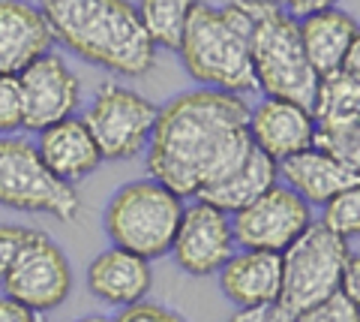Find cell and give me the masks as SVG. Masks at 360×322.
Returning a JSON list of instances; mask_svg holds the SVG:
<instances>
[{
  "mask_svg": "<svg viewBox=\"0 0 360 322\" xmlns=\"http://www.w3.org/2000/svg\"><path fill=\"white\" fill-rule=\"evenodd\" d=\"M279 9H285L291 18H307V16H315V13H324V9H333L336 0H274Z\"/></svg>",
  "mask_w": 360,
  "mask_h": 322,
  "instance_id": "30",
  "label": "cell"
},
{
  "mask_svg": "<svg viewBox=\"0 0 360 322\" xmlns=\"http://www.w3.org/2000/svg\"><path fill=\"white\" fill-rule=\"evenodd\" d=\"M184 199L172 193L160 181H132L108 199L103 226L111 244L129 250L141 259H162L172 253L180 217H184Z\"/></svg>",
  "mask_w": 360,
  "mask_h": 322,
  "instance_id": "5",
  "label": "cell"
},
{
  "mask_svg": "<svg viewBox=\"0 0 360 322\" xmlns=\"http://www.w3.org/2000/svg\"><path fill=\"white\" fill-rule=\"evenodd\" d=\"M348 256V241L333 235L321 220H312L309 229L283 253V290L270 319L291 322L303 310L340 292Z\"/></svg>",
  "mask_w": 360,
  "mask_h": 322,
  "instance_id": "6",
  "label": "cell"
},
{
  "mask_svg": "<svg viewBox=\"0 0 360 322\" xmlns=\"http://www.w3.org/2000/svg\"><path fill=\"white\" fill-rule=\"evenodd\" d=\"M37 151L42 163L49 166V172L72 187L78 181H84L87 175H94L99 169V163H103V154H99L87 124L75 115L60 120V124L39 130Z\"/></svg>",
  "mask_w": 360,
  "mask_h": 322,
  "instance_id": "16",
  "label": "cell"
},
{
  "mask_svg": "<svg viewBox=\"0 0 360 322\" xmlns=\"http://www.w3.org/2000/svg\"><path fill=\"white\" fill-rule=\"evenodd\" d=\"M229 322H270V310L264 307H252V310H238Z\"/></svg>",
  "mask_w": 360,
  "mask_h": 322,
  "instance_id": "33",
  "label": "cell"
},
{
  "mask_svg": "<svg viewBox=\"0 0 360 322\" xmlns=\"http://www.w3.org/2000/svg\"><path fill=\"white\" fill-rule=\"evenodd\" d=\"M250 13V58L255 91L264 99H285L303 109H312L319 73L307 61L300 42V25L274 0H240Z\"/></svg>",
  "mask_w": 360,
  "mask_h": 322,
  "instance_id": "4",
  "label": "cell"
},
{
  "mask_svg": "<svg viewBox=\"0 0 360 322\" xmlns=\"http://www.w3.org/2000/svg\"><path fill=\"white\" fill-rule=\"evenodd\" d=\"M39 322H42V319H39Z\"/></svg>",
  "mask_w": 360,
  "mask_h": 322,
  "instance_id": "35",
  "label": "cell"
},
{
  "mask_svg": "<svg viewBox=\"0 0 360 322\" xmlns=\"http://www.w3.org/2000/svg\"><path fill=\"white\" fill-rule=\"evenodd\" d=\"M21 103H25V130H45L72 118L82 103V82L60 54L45 51L18 73Z\"/></svg>",
  "mask_w": 360,
  "mask_h": 322,
  "instance_id": "11",
  "label": "cell"
},
{
  "mask_svg": "<svg viewBox=\"0 0 360 322\" xmlns=\"http://www.w3.org/2000/svg\"><path fill=\"white\" fill-rule=\"evenodd\" d=\"M340 292L360 310V253H352L342 268V283H340Z\"/></svg>",
  "mask_w": 360,
  "mask_h": 322,
  "instance_id": "29",
  "label": "cell"
},
{
  "mask_svg": "<svg viewBox=\"0 0 360 322\" xmlns=\"http://www.w3.org/2000/svg\"><path fill=\"white\" fill-rule=\"evenodd\" d=\"M312 223V211L285 184L270 187L252 205L231 214L234 244L243 250L285 253Z\"/></svg>",
  "mask_w": 360,
  "mask_h": 322,
  "instance_id": "10",
  "label": "cell"
},
{
  "mask_svg": "<svg viewBox=\"0 0 360 322\" xmlns=\"http://www.w3.org/2000/svg\"><path fill=\"white\" fill-rule=\"evenodd\" d=\"M0 283H4L6 298H13L33 314H45V310L60 307L70 298L72 268L58 244L45 232L33 229L30 241L21 247L13 268L6 271Z\"/></svg>",
  "mask_w": 360,
  "mask_h": 322,
  "instance_id": "9",
  "label": "cell"
},
{
  "mask_svg": "<svg viewBox=\"0 0 360 322\" xmlns=\"http://www.w3.org/2000/svg\"><path fill=\"white\" fill-rule=\"evenodd\" d=\"M309 112L319 130H342L360 124V82L345 70L319 75Z\"/></svg>",
  "mask_w": 360,
  "mask_h": 322,
  "instance_id": "21",
  "label": "cell"
},
{
  "mask_svg": "<svg viewBox=\"0 0 360 322\" xmlns=\"http://www.w3.org/2000/svg\"><path fill=\"white\" fill-rule=\"evenodd\" d=\"M219 286L240 310H274L283 290V253L240 250L219 268Z\"/></svg>",
  "mask_w": 360,
  "mask_h": 322,
  "instance_id": "14",
  "label": "cell"
},
{
  "mask_svg": "<svg viewBox=\"0 0 360 322\" xmlns=\"http://www.w3.org/2000/svg\"><path fill=\"white\" fill-rule=\"evenodd\" d=\"M300 25V42L307 51V61L319 75H328L333 70H342L345 51L352 46L357 21L342 13V9H324L297 21Z\"/></svg>",
  "mask_w": 360,
  "mask_h": 322,
  "instance_id": "20",
  "label": "cell"
},
{
  "mask_svg": "<svg viewBox=\"0 0 360 322\" xmlns=\"http://www.w3.org/2000/svg\"><path fill=\"white\" fill-rule=\"evenodd\" d=\"M342 70H345L348 75H354V79L360 82V25H357V33H354L352 46H348V51H345Z\"/></svg>",
  "mask_w": 360,
  "mask_h": 322,
  "instance_id": "32",
  "label": "cell"
},
{
  "mask_svg": "<svg viewBox=\"0 0 360 322\" xmlns=\"http://www.w3.org/2000/svg\"><path fill=\"white\" fill-rule=\"evenodd\" d=\"M250 33L252 21L240 0H231L225 6L195 0L180 33L177 54L201 87L243 97L246 91H255Z\"/></svg>",
  "mask_w": 360,
  "mask_h": 322,
  "instance_id": "3",
  "label": "cell"
},
{
  "mask_svg": "<svg viewBox=\"0 0 360 322\" xmlns=\"http://www.w3.org/2000/svg\"><path fill=\"white\" fill-rule=\"evenodd\" d=\"M33 229L27 226H15V223H0V280L6 277V271L13 268L15 256L21 253V247L30 241Z\"/></svg>",
  "mask_w": 360,
  "mask_h": 322,
  "instance_id": "27",
  "label": "cell"
},
{
  "mask_svg": "<svg viewBox=\"0 0 360 322\" xmlns=\"http://www.w3.org/2000/svg\"><path fill=\"white\" fill-rule=\"evenodd\" d=\"M195 0H139V16L144 30L150 33L153 46L177 51L180 33L186 27V18L193 13Z\"/></svg>",
  "mask_w": 360,
  "mask_h": 322,
  "instance_id": "22",
  "label": "cell"
},
{
  "mask_svg": "<svg viewBox=\"0 0 360 322\" xmlns=\"http://www.w3.org/2000/svg\"><path fill=\"white\" fill-rule=\"evenodd\" d=\"M321 223L328 226L333 235L342 241L360 238V184L345 187L342 193H336L328 205H324Z\"/></svg>",
  "mask_w": 360,
  "mask_h": 322,
  "instance_id": "23",
  "label": "cell"
},
{
  "mask_svg": "<svg viewBox=\"0 0 360 322\" xmlns=\"http://www.w3.org/2000/svg\"><path fill=\"white\" fill-rule=\"evenodd\" d=\"M279 178H283L288 190L297 193L309 208L312 205L324 208L336 193H342L345 187L360 184L340 160H333L330 154L321 151L319 145L285 157L279 163Z\"/></svg>",
  "mask_w": 360,
  "mask_h": 322,
  "instance_id": "18",
  "label": "cell"
},
{
  "mask_svg": "<svg viewBox=\"0 0 360 322\" xmlns=\"http://www.w3.org/2000/svg\"><path fill=\"white\" fill-rule=\"evenodd\" d=\"M250 139L270 160L283 163L291 154L315 145V118L309 109L285 99H262L250 109Z\"/></svg>",
  "mask_w": 360,
  "mask_h": 322,
  "instance_id": "13",
  "label": "cell"
},
{
  "mask_svg": "<svg viewBox=\"0 0 360 322\" xmlns=\"http://www.w3.org/2000/svg\"><path fill=\"white\" fill-rule=\"evenodd\" d=\"M153 286L150 259H141L129 250H103L87 268V290L94 298L111 307L141 304Z\"/></svg>",
  "mask_w": 360,
  "mask_h": 322,
  "instance_id": "17",
  "label": "cell"
},
{
  "mask_svg": "<svg viewBox=\"0 0 360 322\" xmlns=\"http://www.w3.org/2000/svg\"><path fill=\"white\" fill-rule=\"evenodd\" d=\"M0 208L49 214L72 223L82 211V196L42 163L37 145L25 136H0Z\"/></svg>",
  "mask_w": 360,
  "mask_h": 322,
  "instance_id": "7",
  "label": "cell"
},
{
  "mask_svg": "<svg viewBox=\"0 0 360 322\" xmlns=\"http://www.w3.org/2000/svg\"><path fill=\"white\" fill-rule=\"evenodd\" d=\"M51 37L87 63L139 79L156 63V46L129 0H39Z\"/></svg>",
  "mask_w": 360,
  "mask_h": 322,
  "instance_id": "2",
  "label": "cell"
},
{
  "mask_svg": "<svg viewBox=\"0 0 360 322\" xmlns=\"http://www.w3.org/2000/svg\"><path fill=\"white\" fill-rule=\"evenodd\" d=\"M51 30L37 4L0 0V75H18L51 49Z\"/></svg>",
  "mask_w": 360,
  "mask_h": 322,
  "instance_id": "15",
  "label": "cell"
},
{
  "mask_svg": "<svg viewBox=\"0 0 360 322\" xmlns=\"http://www.w3.org/2000/svg\"><path fill=\"white\" fill-rule=\"evenodd\" d=\"M0 322H39V314H33V310L21 307L18 302L13 298H0Z\"/></svg>",
  "mask_w": 360,
  "mask_h": 322,
  "instance_id": "31",
  "label": "cell"
},
{
  "mask_svg": "<svg viewBox=\"0 0 360 322\" xmlns=\"http://www.w3.org/2000/svg\"><path fill=\"white\" fill-rule=\"evenodd\" d=\"M291 322H360V310L342 292H336L330 298H324V302H319L315 307L303 310Z\"/></svg>",
  "mask_w": 360,
  "mask_h": 322,
  "instance_id": "26",
  "label": "cell"
},
{
  "mask_svg": "<svg viewBox=\"0 0 360 322\" xmlns=\"http://www.w3.org/2000/svg\"><path fill=\"white\" fill-rule=\"evenodd\" d=\"M276 181H279V163L270 160L267 154H262L252 145L250 154L229 175L219 178L217 184H210L207 190H201L195 199L225 211L231 217L246 205H252L258 196H264L270 187H276Z\"/></svg>",
  "mask_w": 360,
  "mask_h": 322,
  "instance_id": "19",
  "label": "cell"
},
{
  "mask_svg": "<svg viewBox=\"0 0 360 322\" xmlns=\"http://www.w3.org/2000/svg\"><path fill=\"white\" fill-rule=\"evenodd\" d=\"M315 145L340 160L348 172L360 181V124L342 130H319L315 127Z\"/></svg>",
  "mask_w": 360,
  "mask_h": 322,
  "instance_id": "24",
  "label": "cell"
},
{
  "mask_svg": "<svg viewBox=\"0 0 360 322\" xmlns=\"http://www.w3.org/2000/svg\"><path fill=\"white\" fill-rule=\"evenodd\" d=\"M18 130H25L18 75H0V136H15Z\"/></svg>",
  "mask_w": 360,
  "mask_h": 322,
  "instance_id": "25",
  "label": "cell"
},
{
  "mask_svg": "<svg viewBox=\"0 0 360 322\" xmlns=\"http://www.w3.org/2000/svg\"><path fill=\"white\" fill-rule=\"evenodd\" d=\"M117 322H184L177 314H172V310H165L160 304H132V307H123V314L117 316Z\"/></svg>",
  "mask_w": 360,
  "mask_h": 322,
  "instance_id": "28",
  "label": "cell"
},
{
  "mask_svg": "<svg viewBox=\"0 0 360 322\" xmlns=\"http://www.w3.org/2000/svg\"><path fill=\"white\" fill-rule=\"evenodd\" d=\"M156 118H160V106H153L148 97L117 82H103L82 120L103 160H132L148 151Z\"/></svg>",
  "mask_w": 360,
  "mask_h": 322,
  "instance_id": "8",
  "label": "cell"
},
{
  "mask_svg": "<svg viewBox=\"0 0 360 322\" xmlns=\"http://www.w3.org/2000/svg\"><path fill=\"white\" fill-rule=\"evenodd\" d=\"M250 103L210 87L186 91L160 109L148 142V172L180 199L229 175L252 148Z\"/></svg>",
  "mask_w": 360,
  "mask_h": 322,
  "instance_id": "1",
  "label": "cell"
},
{
  "mask_svg": "<svg viewBox=\"0 0 360 322\" xmlns=\"http://www.w3.org/2000/svg\"><path fill=\"white\" fill-rule=\"evenodd\" d=\"M234 232L231 217L225 211L213 208L195 199L193 205L184 208L177 235L172 244L174 262L193 277L219 274V268L234 256Z\"/></svg>",
  "mask_w": 360,
  "mask_h": 322,
  "instance_id": "12",
  "label": "cell"
},
{
  "mask_svg": "<svg viewBox=\"0 0 360 322\" xmlns=\"http://www.w3.org/2000/svg\"><path fill=\"white\" fill-rule=\"evenodd\" d=\"M72 322H117V316H103V314H94V316H82V319H72Z\"/></svg>",
  "mask_w": 360,
  "mask_h": 322,
  "instance_id": "34",
  "label": "cell"
}]
</instances>
